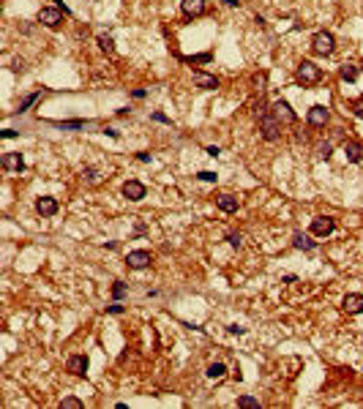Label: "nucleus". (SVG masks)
Segmentation results:
<instances>
[{
	"instance_id": "9",
	"label": "nucleus",
	"mask_w": 363,
	"mask_h": 409,
	"mask_svg": "<svg viewBox=\"0 0 363 409\" xmlns=\"http://www.w3.org/2000/svg\"><path fill=\"white\" fill-rule=\"evenodd\" d=\"M150 262H153L150 251H128V257H126V265L134 267V270H142V267H148Z\"/></svg>"
},
{
	"instance_id": "31",
	"label": "nucleus",
	"mask_w": 363,
	"mask_h": 409,
	"mask_svg": "<svg viewBox=\"0 0 363 409\" xmlns=\"http://www.w3.org/2000/svg\"><path fill=\"white\" fill-rule=\"evenodd\" d=\"M352 112H355V118L363 120V99H358L355 104H352Z\"/></svg>"
},
{
	"instance_id": "16",
	"label": "nucleus",
	"mask_w": 363,
	"mask_h": 409,
	"mask_svg": "<svg viewBox=\"0 0 363 409\" xmlns=\"http://www.w3.org/2000/svg\"><path fill=\"white\" fill-rule=\"evenodd\" d=\"M180 8H183L186 16H202L205 14V0H183Z\"/></svg>"
},
{
	"instance_id": "26",
	"label": "nucleus",
	"mask_w": 363,
	"mask_h": 409,
	"mask_svg": "<svg viewBox=\"0 0 363 409\" xmlns=\"http://www.w3.org/2000/svg\"><path fill=\"white\" fill-rule=\"evenodd\" d=\"M227 240H230L232 248H240V246H243V235H240V232H230Z\"/></svg>"
},
{
	"instance_id": "29",
	"label": "nucleus",
	"mask_w": 363,
	"mask_h": 409,
	"mask_svg": "<svg viewBox=\"0 0 363 409\" xmlns=\"http://www.w3.org/2000/svg\"><path fill=\"white\" fill-rule=\"evenodd\" d=\"M197 178H200L202 183H216V178H219V175H216V172H211V169H205V172H200Z\"/></svg>"
},
{
	"instance_id": "39",
	"label": "nucleus",
	"mask_w": 363,
	"mask_h": 409,
	"mask_svg": "<svg viewBox=\"0 0 363 409\" xmlns=\"http://www.w3.org/2000/svg\"><path fill=\"white\" fill-rule=\"evenodd\" d=\"M219 153H221V150H219V147H216V145H211V147H207V155H213V159H216V155H219Z\"/></svg>"
},
{
	"instance_id": "6",
	"label": "nucleus",
	"mask_w": 363,
	"mask_h": 409,
	"mask_svg": "<svg viewBox=\"0 0 363 409\" xmlns=\"http://www.w3.org/2000/svg\"><path fill=\"white\" fill-rule=\"evenodd\" d=\"M145 194H148L145 183H140V180H126V183H123V197L131 199V202H140V199H145Z\"/></svg>"
},
{
	"instance_id": "30",
	"label": "nucleus",
	"mask_w": 363,
	"mask_h": 409,
	"mask_svg": "<svg viewBox=\"0 0 363 409\" xmlns=\"http://www.w3.org/2000/svg\"><path fill=\"white\" fill-rule=\"evenodd\" d=\"M238 406H259V401L252 396H243V398H238Z\"/></svg>"
},
{
	"instance_id": "41",
	"label": "nucleus",
	"mask_w": 363,
	"mask_h": 409,
	"mask_svg": "<svg viewBox=\"0 0 363 409\" xmlns=\"http://www.w3.org/2000/svg\"><path fill=\"white\" fill-rule=\"evenodd\" d=\"M11 137H16V131H11V128H6V131H3V139H11Z\"/></svg>"
},
{
	"instance_id": "37",
	"label": "nucleus",
	"mask_w": 363,
	"mask_h": 409,
	"mask_svg": "<svg viewBox=\"0 0 363 409\" xmlns=\"http://www.w3.org/2000/svg\"><path fill=\"white\" fill-rule=\"evenodd\" d=\"M221 3H224V6H230V8H238V6H240V0H221Z\"/></svg>"
},
{
	"instance_id": "4",
	"label": "nucleus",
	"mask_w": 363,
	"mask_h": 409,
	"mask_svg": "<svg viewBox=\"0 0 363 409\" xmlns=\"http://www.w3.org/2000/svg\"><path fill=\"white\" fill-rule=\"evenodd\" d=\"M271 115H273L276 120H279L281 126H292V123L298 120V115L292 112V107H290L287 101H276L273 107H271Z\"/></svg>"
},
{
	"instance_id": "25",
	"label": "nucleus",
	"mask_w": 363,
	"mask_h": 409,
	"mask_svg": "<svg viewBox=\"0 0 363 409\" xmlns=\"http://www.w3.org/2000/svg\"><path fill=\"white\" fill-rule=\"evenodd\" d=\"M317 153H319V159H325V161H328V159L333 155V145H331V142H322V145L317 147Z\"/></svg>"
},
{
	"instance_id": "8",
	"label": "nucleus",
	"mask_w": 363,
	"mask_h": 409,
	"mask_svg": "<svg viewBox=\"0 0 363 409\" xmlns=\"http://www.w3.org/2000/svg\"><path fill=\"white\" fill-rule=\"evenodd\" d=\"M306 120H309V126H325L328 120H331V112H328V107H322V104H314V107L309 109V115H306Z\"/></svg>"
},
{
	"instance_id": "27",
	"label": "nucleus",
	"mask_w": 363,
	"mask_h": 409,
	"mask_svg": "<svg viewBox=\"0 0 363 409\" xmlns=\"http://www.w3.org/2000/svg\"><path fill=\"white\" fill-rule=\"evenodd\" d=\"M36 99H39V93H30V95H25V99H22V104H20V112H28V107H30V104L36 101Z\"/></svg>"
},
{
	"instance_id": "15",
	"label": "nucleus",
	"mask_w": 363,
	"mask_h": 409,
	"mask_svg": "<svg viewBox=\"0 0 363 409\" xmlns=\"http://www.w3.org/2000/svg\"><path fill=\"white\" fill-rule=\"evenodd\" d=\"M216 207H219L221 213H235V210H238V197L219 194V197H216Z\"/></svg>"
},
{
	"instance_id": "10",
	"label": "nucleus",
	"mask_w": 363,
	"mask_h": 409,
	"mask_svg": "<svg viewBox=\"0 0 363 409\" xmlns=\"http://www.w3.org/2000/svg\"><path fill=\"white\" fill-rule=\"evenodd\" d=\"M66 371L74 374V377H85V374H88V358H85V355H71L68 363H66Z\"/></svg>"
},
{
	"instance_id": "35",
	"label": "nucleus",
	"mask_w": 363,
	"mask_h": 409,
	"mask_svg": "<svg viewBox=\"0 0 363 409\" xmlns=\"http://www.w3.org/2000/svg\"><path fill=\"white\" fill-rule=\"evenodd\" d=\"M254 85H257L259 90H262V85H265V74H257V76H254Z\"/></svg>"
},
{
	"instance_id": "40",
	"label": "nucleus",
	"mask_w": 363,
	"mask_h": 409,
	"mask_svg": "<svg viewBox=\"0 0 363 409\" xmlns=\"http://www.w3.org/2000/svg\"><path fill=\"white\" fill-rule=\"evenodd\" d=\"M137 159H140L142 164H148L150 161V153H137Z\"/></svg>"
},
{
	"instance_id": "24",
	"label": "nucleus",
	"mask_w": 363,
	"mask_h": 409,
	"mask_svg": "<svg viewBox=\"0 0 363 409\" xmlns=\"http://www.w3.org/2000/svg\"><path fill=\"white\" fill-rule=\"evenodd\" d=\"M60 409H82V401H80V398H74V396H68V398L60 401Z\"/></svg>"
},
{
	"instance_id": "36",
	"label": "nucleus",
	"mask_w": 363,
	"mask_h": 409,
	"mask_svg": "<svg viewBox=\"0 0 363 409\" xmlns=\"http://www.w3.org/2000/svg\"><path fill=\"white\" fill-rule=\"evenodd\" d=\"M153 120H159V123H169V118H167V115H161V112H156Z\"/></svg>"
},
{
	"instance_id": "1",
	"label": "nucleus",
	"mask_w": 363,
	"mask_h": 409,
	"mask_svg": "<svg viewBox=\"0 0 363 409\" xmlns=\"http://www.w3.org/2000/svg\"><path fill=\"white\" fill-rule=\"evenodd\" d=\"M295 80L303 85V88H311V85H317L322 80V68L317 63H311V60H300L298 63V71H295Z\"/></svg>"
},
{
	"instance_id": "2",
	"label": "nucleus",
	"mask_w": 363,
	"mask_h": 409,
	"mask_svg": "<svg viewBox=\"0 0 363 409\" xmlns=\"http://www.w3.org/2000/svg\"><path fill=\"white\" fill-rule=\"evenodd\" d=\"M311 49H314L317 55H322V57L333 55V49H336V38H333V33H328V30L314 33V38H311Z\"/></svg>"
},
{
	"instance_id": "20",
	"label": "nucleus",
	"mask_w": 363,
	"mask_h": 409,
	"mask_svg": "<svg viewBox=\"0 0 363 409\" xmlns=\"http://www.w3.org/2000/svg\"><path fill=\"white\" fill-rule=\"evenodd\" d=\"M227 377V365L224 363H211L207 365V379H224Z\"/></svg>"
},
{
	"instance_id": "3",
	"label": "nucleus",
	"mask_w": 363,
	"mask_h": 409,
	"mask_svg": "<svg viewBox=\"0 0 363 409\" xmlns=\"http://www.w3.org/2000/svg\"><path fill=\"white\" fill-rule=\"evenodd\" d=\"M259 134H262L265 142H276L281 137V123L273 115H262L259 118Z\"/></svg>"
},
{
	"instance_id": "34",
	"label": "nucleus",
	"mask_w": 363,
	"mask_h": 409,
	"mask_svg": "<svg viewBox=\"0 0 363 409\" xmlns=\"http://www.w3.org/2000/svg\"><path fill=\"white\" fill-rule=\"evenodd\" d=\"M107 311H109V314H123V306H120V303H115V306H109Z\"/></svg>"
},
{
	"instance_id": "17",
	"label": "nucleus",
	"mask_w": 363,
	"mask_h": 409,
	"mask_svg": "<svg viewBox=\"0 0 363 409\" xmlns=\"http://www.w3.org/2000/svg\"><path fill=\"white\" fill-rule=\"evenodd\" d=\"M344 155L350 164H360L363 161V147L358 142H344Z\"/></svg>"
},
{
	"instance_id": "19",
	"label": "nucleus",
	"mask_w": 363,
	"mask_h": 409,
	"mask_svg": "<svg viewBox=\"0 0 363 409\" xmlns=\"http://www.w3.org/2000/svg\"><path fill=\"white\" fill-rule=\"evenodd\" d=\"M339 76L344 82H355L358 80V66L355 63H344L341 68H339Z\"/></svg>"
},
{
	"instance_id": "23",
	"label": "nucleus",
	"mask_w": 363,
	"mask_h": 409,
	"mask_svg": "<svg viewBox=\"0 0 363 409\" xmlns=\"http://www.w3.org/2000/svg\"><path fill=\"white\" fill-rule=\"evenodd\" d=\"M96 41H99V47H101L104 52H112V49H115V41H112V36H107V33H101Z\"/></svg>"
},
{
	"instance_id": "12",
	"label": "nucleus",
	"mask_w": 363,
	"mask_h": 409,
	"mask_svg": "<svg viewBox=\"0 0 363 409\" xmlns=\"http://www.w3.org/2000/svg\"><path fill=\"white\" fill-rule=\"evenodd\" d=\"M194 85L200 90H216L219 88V76H213L207 71H194Z\"/></svg>"
},
{
	"instance_id": "14",
	"label": "nucleus",
	"mask_w": 363,
	"mask_h": 409,
	"mask_svg": "<svg viewBox=\"0 0 363 409\" xmlns=\"http://www.w3.org/2000/svg\"><path fill=\"white\" fill-rule=\"evenodd\" d=\"M0 167H3L6 172H22L25 169V161L20 153H6L3 161H0Z\"/></svg>"
},
{
	"instance_id": "5",
	"label": "nucleus",
	"mask_w": 363,
	"mask_h": 409,
	"mask_svg": "<svg viewBox=\"0 0 363 409\" xmlns=\"http://www.w3.org/2000/svg\"><path fill=\"white\" fill-rule=\"evenodd\" d=\"M63 14L66 11H60V8L47 6V8H41V11H39V22L44 25V28H58V25L63 22Z\"/></svg>"
},
{
	"instance_id": "28",
	"label": "nucleus",
	"mask_w": 363,
	"mask_h": 409,
	"mask_svg": "<svg viewBox=\"0 0 363 409\" xmlns=\"http://www.w3.org/2000/svg\"><path fill=\"white\" fill-rule=\"evenodd\" d=\"M60 128H85L88 123H85V120H66V123H58Z\"/></svg>"
},
{
	"instance_id": "42",
	"label": "nucleus",
	"mask_w": 363,
	"mask_h": 409,
	"mask_svg": "<svg viewBox=\"0 0 363 409\" xmlns=\"http://www.w3.org/2000/svg\"><path fill=\"white\" fill-rule=\"evenodd\" d=\"M360 66H363V63H360Z\"/></svg>"
},
{
	"instance_id": "18",
	"label": "nucleus",
	"mask_w": 363,
	"mask_h": 409,
	"mask_svg": "<svg viewBox=\"0 0 363 409\" xmlns=\"http://www.w3.org/2000/svg\"><path fill=\"white\" fill-rule=\"evenodd\" d=\"M292 246H295L298 251H314V248H317V243H314V240H309L306 235H300V232H298L295 238H292Z\"/></svg>"
},
{
	"instance_id": "21",
	"label": "nucleus",
	"mask_w": 363,
	"mask_h": 409,
	"mask_svg": "<svg viewBox=\"0 0 363 409\" xmlns=\"http://www.w3.org/2000/svg\"><path fill=\"white\" fill-rule=\"evenodd\" d=\"M82 178H85V183H90V186H99V183H101V172L96 167H85Z\"/></svg>"
},
{
	"instance_id": "7",
	"label": "nucleus",
	"mask_w": 363,
	"mask_h": 409,
	"mask_svg": "<svg viewBox=\"0 0 363 409\" xmlns=\"http://www.w3.org/2000/svg\"><path fill=\"white\" fill-rule=\"evenodd\" d=\"M333 229H336V221L331 216H319V219L311 221V235H317V238H328Z\"/></svg>"
},
{
	"instance_id": "38",
	"label": "nucleus",
	"mask_w": 363,
	"mask_h": 409,
	"mask_svg": "<svg viewBox=\"0 0 363 409\" xmlns=\"http://www.w3.org/2000/svg\"><path fill=\"white\" fill-rule=\"evenodd\" d=\"M11 68H14V71H22V68H25V60H14Z\"/></svg>"
},
{
	"instance_id": "22",
	"label": "nucleus",
	"mask_w": 363,
	"mask_h": 409,
	"mask_svg": "<svg viewBox=\"0 0 363 409\" xmlns=\"http://www.w3.org/2000/svg\"><path fill=\"white\" fill-rule=\"evenodd\" d=\"M126 295H128V286H126L123 281H115V286H112V298H115V300H123Z\"/></svg>"
},
{
	"instance_id": "13",
	"label": "nucleus",
	"mask_w": 363,
	"mask_h": 409,
	"mask_svg": "<svg viewBox=\"0 0 363 409\" xmlns=\"http://www.w3.org/2000/svg\"><path fill=\"white\" fill-rule=\"evenodd\" d=\"M341 308L347 311V314H363V295H347V298L341 300Z\"/></svg>"
},
{
	"instance_id": "11",
	"label": "nucleus",
	"mask_w": 363,
	"mask_h": 409,
	"mask_svg": "<svg viewBox=\"0 0 363 409\" xmlns=\"http://www.w3.org/2000/svg\"><path fill=\"white\" fill-rule=\"evenodd\" d=\"M36 210L44 216V219H49V216H55V213L60 210V205H58L55 197H39V199H36Z\"/></svg>"
},
{
	"instance_id": "33",
	"label": "nucleus",
	"mask_w": 363,
	"mask_h": 409,
	"mask_svg": "<svg viewBox=\"0 0 363 409\" xmlns=\"http://www.w3.org/2000/svg\"><path fill=\"white\" fill-rule=\"evenodd\" d=\"M227 330H230L232 336H243V333H246V327H240V325H230Z\"/></svg>"
},
{
	"instance_id": "32",
	"label": "nucleus",
	"mask_w": 363,
	"mask_h": 409,
	"mask_svg": "<svg viewBox=\"0 0 363 409\" xmlns=\"http://www.w3.org/2000/svg\"><path fill=\"white\" fill-rule=\"evenodd\" d=\"M183 60H188V63H207L211 55H197V57H183Z\"/></svg>"
}]
</instances>
